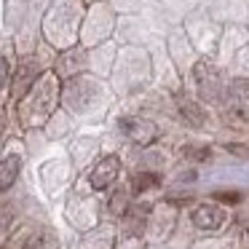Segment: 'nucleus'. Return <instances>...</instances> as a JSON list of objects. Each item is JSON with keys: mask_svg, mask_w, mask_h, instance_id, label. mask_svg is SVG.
<instances>
[{"mask_svg": "<svg viewBox=\"0 0 249 249\" xmlns=\"http://www.w3.org/2000/svg\"><path fill=\"white\" fill-rule=\"evenodd\" d=\"M196 86H198V94L204 102H217L225 94L222 75L212 62H198L196 65Z\"/></svg>", "mask_w": 249, "mask_h": 249, "instance_id": "f257e3e1", "label": "nucleus"}, {"mask_svg": "<svg viewBox=\"0 0 249 249\" xmlns=\"http://www.w3.org/2000/svg\"><path fill=\"white\" fill-rule=\"evenodd\" d=\"M56 94H59V89H56V81L54 75H43L38 83H35L33 89V113H38V121H43L46 115L54 110V102H56Z\"/></svg>", "mask_w": 249, "mask_h": 249, "instance_id": "f03ea898", "label": "nucleus"}, {"mask_svg": "<svg viewBox=\"0 0 249 249\" xmlns=\"http://www.w3.org/2000/svg\"><path fill=\"white\" fill-rule=\"evenodd\" d=\"M121 129H124V134L129 137L131 142H137V145H142V147L153 145V142L158 140V126L147 118H124L121 121Z\"/></svg>", "mask_w": 249, "mask_h": 249, "instance_id": "7ed1b4c3", "label": "nucleus"}, {"mask_svg": "<svg viewBox=\"0 0 249 249\" xmlns=\"http://www.w3.org/2000/svg\"><path fill=\"white\" fill-rule=\"evenodd\" d=\"M118 172H121V158L118 156H105L97 166L91 169L89 174V182H91L94 190H105L118 179Z\"/></svg>", "mask_w": 249, "mask_h": 249, "instance_id": "20e7f679", "label": "nucleus"}, {"mask_svg": "<svg viewBox=\"0 0 249 249\" xmlns=\"http://www.w3.org/2000/svg\"><path fill=\"white\" fill-rule=\"evenodd\" d=\"M228 102H231V110L241 118L249 115V78H233L231 86H225Z\"/></svg>", "mask_w": 249, "mask_h": 249, "instance_id": "39448f33", "label": "nucleus"}, {"mask_svg": "<svg viewBox=\"0 0 249 249\" xmlns=\"http://www.w3.org/2000/svg\"><path fill=\"white\" fill-rule=\"evenodd\" d=\"M91 94H94V81H89V78H72L65 89V102L72 110H81L89 105Z\"/></svg>", "mask_w": 249, "mask_h": 249, "instance_id": "423d86ee", "label": "nucleus"}, {"mask_svg": "<svg viewBox=\"0 0 249 249\" xmlns=\"http://www.w3.org/2000/svg\"><path fill=\"white\" fill-rule=\"evenodd\" d=\"M190 220H193V225L201 228V231H217V228L225 222V212H222L217 204H201V206L193 209Z\"/></svg>", "mask_w": 249, "mask_h": 249, "instance_id": "0eeeda50", "label": "nucleus"}, {"mask_svg": "<svg viewBox=\"0 0 249 249\" xmlns=\"http://www.w3.org/2000/svg\"><path fill=\"white\" fill-rule=\"evenodd\" d=\"M35 83H38V62L24 59L17 70V78H14V99H22L27 91H33Z\"/></svg>", "mask_w": 249, "mask_h": 249, "instance_id": "6e6552de", "label": "nucleus"}, {"mask_svg": "<svg viewBox=\"0 0 249 249\" xmlns=\"http://www.w3.org/2000/svg\"><path fill=\"white\" fill-rule=\"evenodd\" d=\"M19 169H22V158L19 156H6L0 161V193L8 190L19 177Z\"/></svg>", "mask_w": 249, "mask_h": 249, "instance_id": "1a4fd4ad", "label": "nucleus"}, {"mask_svg": "<svg viewBox=\"0 0 249 249\" xmlns=\"http://www.w3.org/2000/svg\"><path fill=\"white\" fill-rule=\"evenodd\" d=\"M177 105H179V113H182V118L188 121L190 126H204L206 115H204V107H201L198 102H193V99H188V97H179Z\"/></svg>", "mask_w": 249, "mask_h": 249, "instance_id": "9d476101", "label": "nucleus"}, {"mask_svg": "<svg viewBox=\"0 0 249 249\" xmlns=\"http://www.w3.org/2000/svg\"><path fill=\"white\" fill-rule=\"evenodd\" d=\"M158 182H161V179H158L156 172H140V174H134V179H131V188H134V193H145V190L156 188Z\"/></svg>", "mask_w": 249, "mask_h": 249, "instance_id": "9b49d317", "label": "nucleus"}, {"mask_svg": "<svg viewBox=\"0 0 249 249\" xmlns=\"http://www.w3.org/2000/svg\"><path fill=\"white\" fill-rule=\"evenodd\" d=\"M124 217H126V222H129L131 233H142V225H145V217H147V206H134V209H129Z\"/></svg>", "mask_w": 249, "mask_h": 249, "instance_id": "f8f14e48", "label": "nucleus"}, {"mask_svg": "<svg viewBox=\"0 0 249 249\" xmlns=\"http://www.w3.org/2000/svg\"><path fill=\"white\" fill-rule=\"evenodd\" d=\"M27 249H59V241H56V236L51 231H43V233L30 238Z\"/></svg>", "mask_w": 249, "mask_h": 249, "instance_id": "ddd939ff", "label": "nucleus"}, {"mask_svg": "<svg viewBox=\"0 0 249 249\" xmlns=\"http://www.w3.org/2000/svg\"><path fill=\"white\" fill-rule=\"evenodd\" d=\"M110 212H113L115 217H121V214L129 212V193H126V190L113 193V198H110Z\"/></svg>", "mask_w": 249, "mask_h": 249, "instance_id": "4468645a", "label": "nucleus"}, {"mask_svg": "<svg viewBox=\"0 0 249 249\" xmlns=\"http://www.w3.org/2000/svg\"><path fill=\"white\" fill-rule=\"evenodd\" d=\"M214 198L222 201V204H238V201H241V193H238V190H217Z\"/></svg>", "mask_w": 249, "mask_h": 249, "instance_id": "2eb2a0df", "label": "nucleus"}, {"mask_svg": "<svg viewBox=\"0 0 249 249\" xmlns=\"http://www.w3.org/2000/svg\"><path fill=\"white\" fill-rule=\"evenodd\" d=\"M185 156L196 158V161H206L212 153H209V147H185Z\"/></svg>", "mask_w": 249, "mask_h": 249, "instance_id": "dca6fc26", "label": "nucleus"}, {"mask_svg": "<svg viewBox=\"0 0 249 249\" xmlns=\"http://www.w3.org/2000/svg\"><path fill=\"white\" fill-rule=\"evenodd\" d=\"M8 75H11V65H8L6 56H0V89L8 83Z\"/></svg>", "mask_w": 249, "mask_h": 249, "instance_id": "f3484780", "label": "nucleus"}, {"mask_svg": "<svg viewBox=\"0 0 249 249\" xmlns=\"http://www.w3.org/2000/svg\"><path fill=\"white\" fill-rule=\"evenodd\" d=\"M86 3H94V0H86Z\"/></svg>", "mask_w": 249, "mask_h": 249, "instance_id": "a211bd4d", "label": "nucleus"}]
</instances>
